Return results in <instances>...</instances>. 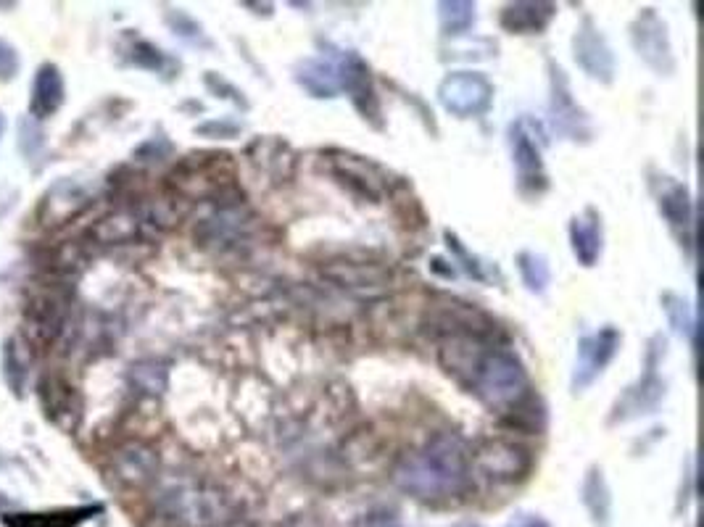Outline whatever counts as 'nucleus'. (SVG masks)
I'll return each mask as SVG.
<instances>
[{
    "label": "nucleus",
    "mask_w": 704,
    "mask_h": 527,
    "mask_svg": "<svg viewBox=\"0 0 704 527\" xmlns=\"http://www.w3.org/2000/svg\"><path fill=\"white\" fill-rule=\"evenodd\" d=\"M396 483L417 499H454L470 485V464L457 438H438L396 467Z\"/></svg>",
    "instance_id": "1"
},
{
    "label": "nucleus",
    "mask_w": 704,
    "mask_h": 527,
    "mask_svg": "<svg viewBox=\"0 0 704 527\" xmlns=\"http://www.w3.org/2000/svg\"><path fill=\"white\" fill-rule=\"evenodd\" d=\"M470 385L491 406H517L528 396L525 369L507 351H491L480 356L472 369Z\"/></svg>",
    "instance_id": "2"
},
{
    "label": "nucleus",
    "mask_w": 704,
    "mask_h": 527,
    "mask_svg": "<svg viewBox=\"0 0 704 527\" xmlns=\"http://www.w3.org/2000/svg\"><path fill=\"white\" fill-rule=\"evenodd\" d=\"M438 95H441L443 109L467 119V116L486 114L491 101H494V87H491V82H488L486 77H480V74L457 72L449 74V77L441 82Z\"/></svg>",
    "instance_id": "3"
},
{
    "label": "nucleus",
    "mask_w": 704,
    "mask_h": 527,
    "mask_svg": "<svg viewBox=\"0 0 704 527\" xmlns=\"http://www.w3.org/2000/svg\"><path fill=\"white\" fill-rule=\"evenodd\" d=\"M620 346V333L615 327H604L596 335H588L581 340L578 348V367H575V388H586L596 375H602L604 367L610 364Z\"/></svg>",
    "instance_id": "4"
},
{
    "label": "nucleus",
    "mask_w": 704,
    "mask_h": 527,
    "mask_svg": "<svg viewBox=\"0 0 704 527\" xmlns=\"http://www.w3.org/2000/svg\"><path fill=\"white\" fill-rule=\"evenodd\" d=\"M633 45L646 64L654 66L657 72H670L673 69V56H670L668 29L665 22L654 11H646L639 16V22L633 27Z\"/></svg>",
    "instance_id": "5"
},
{
    "label": "nucleus",
    "mask_w": 704,
    "mask_h": 527,
    "mask_svg": "<svg viewBox=\"0 0 704 527\" xmlns=\"http://www.w3.org/2000/svg\"><path fill=\"white\" fill-rule=\"evenodd\" d=\"M61 322H64V301L51 293L32 298L24 311V333L35 346H48L61 333Z\"/></svg>",
    "instance_id": "6"
},
{
    "label": "nucleus",
    "mask_w": 704,
    "mask_h": 527,
    "mask_svg": "<svg viewBox=\"0 0 704 527\" xmlns=\"http://www.w3.org/2000/svg\"><path fill=\"white\" fill-rule=\"evenodd\" d=\"M111 470L124 485L143 488V485L151 483L156 470H159V459L143 443H127L111 456Z\"/></svg>",
    "instance_id": "7"
},
{
    "label": "nucleus",
    "mask_w": 704,
    "mask_h": 527,
    "mask_svg": "<svg viewBox=\"0 0 704 527\" xmlns=\"http://www.w3.org/2000/svg\"><path fill=\"white\" fill-rule=\"evenodd\" d=\"M478 467L494 480H515L530 470V456L512 443H491L478 454Z\"/></svg>",
    "instance_id": "8"
},
{
    "label": "nucleus",
    "mask_w": 704,
    "mask_h": 527,
    "mask_svg": "<svg viewBox=\"0 0 704 527\" xmlns=\"http://www.w3.org/2000/svg\"><path fill=\"white\" fill-rule=\"evenodd\" d=\"M575 61L596 80H612L615 61H612V53L607 48V43H604V37L596 29H591V22H586V29L578 32V37H575Z\"/></svg>",
    "instance_id": "9"
},
{
    "label": "nucleus",
    "mask_w": 704,
    "mask_h": 527,
    "mask_svg": "<svg viewBox=\"0 0 704 527\" xmlns=\"http://www.w3.org/2000/svg\"><path fill=\"white\" fill-rule=\"evenodd\" d=\"M570 240H573V251L583 267H594L599 253H602V224H599L594 209H588L583 217L573 219Z\"/></svg>",
    "instance_id": "10"
},
{
    "label": "nucleus",
    "mask_w": 704,
    "mask_h": 527,
    "mask_svg": "<svg viewBox=\"0 0 704 527\" xmlns=\"http://www.w3.org/2000/svg\"><path fill=\"white\" fill-rule=\"evenodd\" d=\"M61 103H64V80H61L59 69L53 64L40 66L35 87H32V114L51 116L59 111Z\"/></svg>",
    "instance_id": "11"
},
{
    "label": "nucleus",
    "mask_w": 704,
    "mask_h": 527,
    "mask_svg": "<svg viewBox=\"0 0 704 527\" xmlns=\"http://www.w3.org/2000/svg\"><path fill=\"white\" fill-rule=\"evenodd\" d=\"M554 14L552 3H517V6H509L501 16V24L509 32H538L549 24Z\"/></svg>",
    "instance_id": "12"
},
{
    "label": "nucleus",
    "mask_w": 704,
    "mask_h": 527,
    "mask_svg": "<svg viewBox=\"0 0 704 527\" xmlns=\"http://www.w3.org/2000/svg\"><path fill=\"white\" fill-rule=\"evenodd\" d=\"M583 501H586L591 520L596 522V527H610L612 522V499L610 488L604 483L602 470H591L583 483Z\"/></svg>",
    "instance_id": "13"
},
{
    "label": "nucleus",
    "mask_w": 704,
    "mask_h": 527,
    "mask_svg": "<svg viewBox=\"0 0 704 527\" xmlns=\"http://www.w3.org/2000/svg\"><path fill=\"white\" fill-rule=\"evenodd\" d=\"M512 153H515V164L523 177L541 172V151H538L528 132H523L520 124L512 127Z\"/></svg>",
    "instance_id": "14"
},
{
    "label": "nucleus",
    "mask_w": 704,
    "mask_h": 527,
    "mask_svg": "<svg viewBox=\"0 0 704 527\" xmlns=\"http://www.w3.org/2000/svg\"><path fill=\"white\" fill-rule=\"evenodd\" d=\"M40 398H43L45 409L53 419L72 414V393L66 388V383H61L59 377H45L40 383Z\"/></svg>",
    "instance_id": "15"
},
{
    "label": "nucleus",
    "mask_w": 704,
    "mask_h": 527,
    "mask_svg": "<svg viewBox=\"0 0 704 527\" xmlns=\"http://www.w3.org/2000/svg\"><path fill=\"white\" fill-rule=\"evenodd\" d=\"M16 346H19L16 338L6 340V348H3V377H6L8 388H11L14 396H24V377H27V372H24L22 354H19Z\"/></svg>",
    "instance_id": "16"
},
{
    "label": "nucleus",
    "mask_w": 704,
    "mask_h": 527,
    "mask_svg": "<svg viewBox=\"0 0 704 527\" xmlns=\"http://www.w3.org/2000/svg\"><path fill=\"white\" fill-rule=\"evenodd\" d=\"M135 232V222L127 214H111L109 219L95 224L93 235L101 243H119V240H127Z\"/></svg>",
    "instance_id": "17"
},
{
    "label": "nucleus",
    "mask_w": 704,
    "mask_h": 527,
    "mask_svg": "<svg viewBox=\"0 0 704 527\" xmlns=\"http://www.w3.org/2000/svg\"><path fill=\"white\" fill-rule=\"evenodd\" d=\"M660 209L665 211V217L670 219V224H689L691 214H689V195H686V188L681 185H673L670 193L662 195Z\"/></svg>",
    "instance_id": "18"
},
{
    "label": "nucleus",
    "mask_w": 704,
    "mask_h": 527,
    "mask_svg": "<svg viewBox=\"0 0 704 527\" xmlns=\"http://www.w3.org/2000/svg\"><path fill=\"white\" fill-rule=\"evenodd\" d=\"M470 3H441V24L446 35H457L472 24Z\"/></svg>",
    "instance_id": "19"
},
{
    "label": "nucleus",
    "mask_w": 704,
    "mask_h": 527,
    "mask_svg": "<svg viewBox=\"0 0 704 527\" xmlns=\"http://www.w3.org/2000/svg\"><path fill=\"white\" fill-rule=\"evenodd\" d=\"M520 272H523V280L528 282L530 290H541L546 288V282H549V267H546V261L541 259V256H536V253H520Z\"/></svg>",
    "instance_id": "20"
},
{
    "label": "nucleus",
    "mask_w": 704,
    "mask_h": 527,
    "mask_svg": "<svg viewBox=\"0 0 704 527\" xmlns=\"http://www.w3.org/2000/svg\"><path fill=\"white\" fill-rule=\"evenodd\" d=\"M19 148L27 159H35L37 151L43 148V130L37 127V122L32 116H24L19 122Z\"/></svg>",
    "instance_id": "21"
},
{
    "label": "nucleus",
    "mask_w": 704,
    "mask_h": 527,
    "mask_svg": "<svg viewBox=\"0 0 704 527\" xmlns=\"http://www.w3.org/2000/svg\"><path fill=\"white\" fill-rule=\"evenodd\" d=\"M665 304H668L665 309H668L670 322L675 325V330H681V333H691L694 319H691V314H689V304H686V301L678 296H665Z\"/></svg>",
    "instance_id": "22"
},
{
    "label": "nucleus",
    "mask_w": 704,
    "mask_h": 527,
    "mask_svg": "<svg viewBox=\"0 0 704 527\" xmlns=\"http://www.w3.org/2000/svg\"><path fill=\"white\" fill-rule=\"evenodd\" d=\"M16 72V53L6 43H0V77L8 80Z\"/></svg>",
    "instance_id": "23"
},
{
    "label": "nucleus",
    "mask_w": 704,
    "mask_h": 527,
    "mask_svg": "<svg viewBox=\"0 0 704 527\" xmlns=\"http://www.w3.org/2000/svg\"><path fill=\"white\" fill-rule=\"evenodd\" d=\"M509 527H549V522L536 517V514H523L520 520H515Z\"/></svg>",
    "instance_id": "24"
},
{
    "label": "nucleus",
    "mask_w": 704,
    "mask_h": 527,
    "mask_svg": "<svg viewBox=\"0 0 704 527\" xmlns=\"http://www.w3.org/2000/svg\"><path fill=\"white\" fill-rule=\"evenodd\" d=\"M3 130H6V119H3V114H0V138H3Z\"/></svg>",
    "instance_id": "25"
},
{
    "label": "nucleus",
    "mask_w": 704,
    "mask_h": 527,
    "mask_svg": "<svg viewBox=\"0 0 704 527\" xmlns=\"http://www.w3.org/2000/svg\"><path fill=\"white\" fill-rule=\"evenodd\" d=\"M465 527H475V525H465Z\"/></svg>",
    "instance_id": "26"
}]
</instances>
